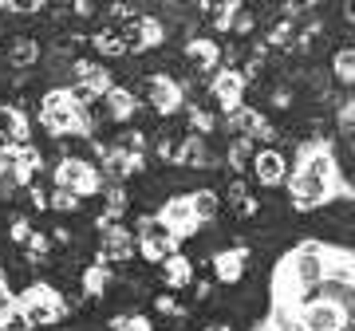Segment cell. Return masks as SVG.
Returning a JSON list of instances; mask_svg holds the SVG:
<instances>
[{"label":"cell","instance_id":"cell-13","mask_svg":"<svg viewBox=\"0 0 355 331\" xmlns=\"http://www.w3.org/2000/svg\"><path fill=\"white\" fill-rule=\"evenodd\" d=\"M139 95L130 87H123V83H111V91L99 99V111H103V118L107 123H127V118H135L139 115Z\"/></svg>","mask_w":355,"mask_h":331},{"label":"cell","instance_id":"cell-14","mask_svg":"<svg viewBox=\"0 0 355 331\" xmlns=\"http://www.w3.org/2000/svg\"><path fill=\"white\" fill-rule=\"evenodd\" d=\"M123 36H127L130 51H150V48H158V44L166 39V24L154 12H142L130 28H123Z\"/></svg>","mask_w":355,"mask_h":331},{"label":"cell","instance_id":"cell-11","mask_svg":"<svg viewBox=\"0 0 355 331\" xmlns=\"http://www.w3.org/2000/svg\"><path fill=\"white\" fill-rule=\"evenodd\" d=\"M0 142L4 146H32V123H28L24 107H16V102H0Z\"/></svg>","mask_w":355,"mask_h":331},{"label":"cell","instance_id":"cell-8","mask_svg":"<svg viewBox=\"0 0 355 331\" xmlns=\"http://www.w3.org/2000/svg\"><path fill=\"white\" fill-rule=\"evenodd\" d=\"M135 253H139V241H135V233L127 225L99 229V253H95V260H103V265H127V260H135Z\"/></svg>","mask_w":355,"mask_h":331},{"label":"cell","instance_id":"cell-12","mask_svg":"<svg viewBox=\"0 0 355 331\" xmlns=\"http://www.w3.org/2000/svg\"><path fill=\"white\" fill-rule=\"evenodd\" d=\"M186 60H190L193 75H217V67H221V44L214 36H190L186 39Z\"/></svg>","mask_w":355,"mask_h":331},{"label":"cell","instance_id":"cell-10","mask_svg":"<svg viewBox=\"0 0 355 331\" xmlns=\"http://www.w3.org/2000/svg\"><path fill=\"white\" fill-rule=\"evenodd\" d=\"M209 91H214V99H217V111H221V115H229V111H237V107L245 102V91H249V83H245L241 71L217 67V75L209 79Z\"/></svg>","mask_w":355,"mask_h":331},{"label":"cell","instance_id":"cell-26","mask_svg":"<svg viewBox=\"0 0 355 331\" xmlns=\"http://www.w3.org/2000/svg\"><path fill=\"white\" fill-rule=\"evenodd\" d=\"M32 237V221H28L24 213H16V217H8V241L12 244H20L24 249V241Z\"/></svg>","mask_w":355,"mask_h":331},{"label":"cell","instance_id":"cell-3","mask_svg":"<svg viewBox=\"0 0 355 331\" xmlns=\"http://www.w3.org/2000/svg\"><path fill=\"white\" fill-rule=\"evenodd\" d=\"M99 186H103V174L83 154H64L55 162V190H67L76 197H91V193H99Z\"/></svg>","mask_w":355,"mask_h":331},{"label":"cell","instance_id":"cell-5","mask_svg":"<svg viewBox=\"0 0 355 331\" xmlns=\"http://www.w3.org/2000/svg\"><path fill=\"white\" fill-rule=\"evenodd\" d=\"M135 241H139V253L146 256L150 265H162V260H170V256L178 253V237L166 229L158 217H142Z\"/></svg>","mask_w":355,"mask_h":331},{"label":"cell","instance_id":"cell-24","mask_svg":"<svg viewBox=\"0 0 355 331\" xmlns=\"http://www.w3.org/2000/svg\"><path fill=\"white\" fill-rule=\"evenodd\" d=\"M154 312H158V316H174V319L190 316V312H186V304H182L174 292H158V296H154Z\"/></svg>","mask_w":355,"mask_h":331},{"label":"cell","instance_id":"cell-2","mask_svg":"<svg viewBox=\"0 0 355 331\" xmlns=\"http://www.w3.org/2000/svg\"><path fill=\"white\" fill-rule=\"evenodd\" d=\"M16 312H20L32 328H55V323L67 319V300H64V292H60L55 284L36 280L16 296Z\"/></svg>","mask_w":355,"mask_h":331},{"label":"cell","instance_id":"cell-7","mask_svg":"<svg viewBox=\"0 0 355 331\" xmlns=\"http://www.w3.org/2000/svg\"><path fill=\"white\" fill-rule=\"evenodd\" d=\"M245 268H249V249H245V244H221V249L209 256V272H214V284H221V288H233V284H241Z\"/></svg>","mask_w":355,"mask_h":331},{"label":"cell","instance_id":"cell-4","mask_svg":"<svg viewBox=\"0 0 355 331\" xmlns=\"http://www.w3.org/2000/svg\"><path fill=\"white\" fill-rule=\"evenodd\" d=\"M142 99L150 102L154 115H174L186 107V91H182V79L166 75V71H154V75L142 79Z\"/></svg>","mask_w":355,"mask_h":331},{"label":"cell","instance_id":"cell-6","mask_svg":"<svg viewBox=\"0 0 355 331\" xmlns=\"http://www.w3.org/2000/svg\"><path fill=\"white\" fill-rule=\"evenodd\" d=\"M249 174H253L257 186L277 190V186H284V181H288L292 162H288V154L280 150V146H257L253 162H249Z\"/></svg>","mask_w":355,"mask_h":331},{"label":"cell","instance_id":"cell-21","mask_svg":"<svg viewBox=\"0 0 355 331\" xmlns=\"http://www.w3.org/2000/svg\"><path fill=\"white\" fill-rule=\"evenodd\" d=\"M257 146L249 138H233L225 150V162H229V174H237V178H245V170H249V162H253Z\"/></svg>","mask_w":355,"mask_h":331},{"label":"cell","instance_id":"cell-25","mask_svg":"<svg viewBox=\"0 0 355 331\" xmlns=\"http://www.w3.org/2000/svg\"><path fill=\"white\" fill-rule=\"evenodd\" d=\"M79 205H83V197H76V193H67V190L48 193V209H55V213H76Z\"/></svg>","mask_w":355,"mask_h":331},{"label":"cell","instance_id":"cell-20","mask_svg":"<svg viewBox=\"0 0 355 331\" xmlns=\"http://www.w3.org/2000/svg\"><path fill=\"white\" fill-rule=\"evenodd\" d=\"M331 79H336L340 87H352L355 83V44L336 48V55H331Z\"/></svg>","mask_w":355,"mask_h":331},{"label":"cell","instance_id":"cell-9","mask_svg":"<svg viewBox=\"0 0 355 331\" xmlns=\"http://www.w3.org/2000/svg\"><path fill=\"white\" fill-rule=\"evenodd\" d=\"M158 221H162L166 229L178 237V244L186 241V237H198L202 233V221L193 217V209H190V202L186 197H170V202H162V209H158Z\"/></svg>","mask_w":355,"mask_h":331},{"label":"cell","instance_id":"cell-17","mask_svg":"<svg viewBox=\"0 0 355 331\" xmlns=\"http://www.w3.org/2000/svg\"><path fill=\"white\" fill-rule=\"evenodd\" d=\"M186 202H190V209H193V217L202 221V229L205 225H214L217 217H221V197H217V190H190L186 193Z\"/></svg>","mask_w":355,"mask_h":331},{"label":"cell","instance_id":"cell-22","mask_svg":"<svg viewBox=\"0 0 355 331\" xmlns=\"http://www.w3.org/2000/svg\"><path fill=\"white\" fill-rule=\"evenodd\" d=\"M182 142H186V134H170V130H162V134H158V142H154L158 162L174 166V162H178V150H182Z\"/></svg>","mask_w":355,"mask_h":331},{"label":"cell","instance_id":"cell-19","mask_svg":"<svg viewBox=\"0 0 355 331\" xmlns=\"http://www.w3.org/2000/svg\"><path fill=\"white\" fill-rule=\"evenodd\" d=\"M162 284L170 288V292H178V288H190V284H193V265H190V256L174 253L170 260H162Z\"/></svg>","mask_w":355,"mask_h":331},{"label":"cell","instance_id":"cell-15","mask_svg":"<svg viewBox=\"0 0 355 331\" xmlns=\"http://www.w3.org/2000/svg\"><path fill=\"white\" fill-rule=\"evenodd\" d=\"M40 55H44V48H40L36 36H16L12 44H8V64H12V71H20V75H28V71L40 64Z\"/></svg>","mask_w":355,"mask_h":331},{"label":"cell","instance_id":"cell-23","mask_svg":"<svg viewBox=\"0 0 355 331\" xmlns=\"http://www.w3.org/2000/svg\"><path fill=\"white\" fill-rule=\"evenodd\" d=\"M111 331H154V323L142 312H119V316H111V323H107Z\"/></svg>","mask_w":355,"mask_h":331},{"label":"cell","instance_id":"cell-27","mask_svg":"<svg viewBox=\"0 0 355 331\" xmlns=\"http://www.w3.org/2000/svg\"><path fill=\"white\" fill-rule=\"evenodd\" d=\"M343 20H347V24H355V4H343Z\"/></svg>","mask_w":355,"mask_h":331},{"label":"cell","instance_id":"cell-16","mask_svg":"<svg viewBox=\"0 0 355 331\" xmlns=\"http://www.w3.org/2000/svg\"><path fill=\"white\" fill-rule=\"evenodd\" d=\"M79 284H83V296H87V300H99V296H107V292H111V284H114L111 265H103V260L87 265L83 272H79Z\"/></svg>","mask_w":355,"mask_h":331},{"label":"cell","instance_id":"cell-18","mask_svg":"<svg viewBox=\"0 0 355 331\" xmlns=\"http://www.w3.org/2000/svg\"><path fill=\"white\" fill-rule=\"evenodd\" d=\"M91 48L99 51V55H107V60H119V55H127V36H123V28L114 24H103L95 36H91Z\"/></svg>","mask_w":355,"mask_h":331},{"label":"cell","instance_id":"cell-1","mask_svg":"<svg viewBox=\"0 0 355 331\" xmlns=\"http://www.w3.org/2000/svg\"><path fill=\"white\" fill-rule=\"evenodd\" d=\"M40 123L55 134V138H91L95 134V123H91V111L76 99L71 87H51L40 102Z\"/></svg>","mask_w":355,"mask_h":331}]
</instances>
